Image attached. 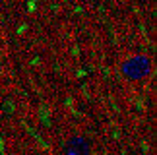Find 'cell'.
Instances as JSON below:
<instances>
[{
	"label": "cell",
	"mask_w": 157,
	"mask_h": 155,
	"mask_svg": "<svg viewBox=\"0 0 157 155\" xmlns=\"http://www.w3.org/2000/svg\"><path fill=\"white\" fill-rule=\"evenodd\" d=\"M153 62L146 55H132L120 64V74L128 81H142L151 74Z\"/></svg>",
	"instance_id": "cell-1"
},
{
	"label": "cell",
	"mask_w": 157,
	"mask_h": 155,
	"mask_svg": "<svg viewBox=\"0 0 157 155\" xmlns=\"http://www.w3.org/2000/svg\"><path fill=\"white\" fill-rule=\"evenodd\" d=\"M64 155H91V142L86 136H72L64 144Z\"/></svg>",
	"instance_id": "cell-2"
},
{
	"label": "cell",
	"mask_w": 157,
	"mask_h": 155,
	"mask_svg": "<svg viewBox=\"0 0 157 155\" xmlns=\"http://www.w3.org/2000/svg\"><path fill=\"white\" fill-rule=\"evenodd\" d=\"M86 2H87L89 6H99L101 2H103V0H86Z\"/></svg>",
	"instance_id": "cell-3"
}]
</instances>
